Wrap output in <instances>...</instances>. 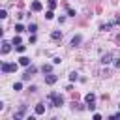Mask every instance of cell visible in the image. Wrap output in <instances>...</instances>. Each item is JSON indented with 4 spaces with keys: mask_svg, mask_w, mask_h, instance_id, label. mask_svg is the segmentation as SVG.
I'll use <instances>...</instances> for the list:
<instances>
[{
    "mask_svg": "<svg viewBox=\"0 0 120 120\" xmlns=\"http://www.w3.org/2000/svg\"><path fill=\"white\" fill-rule=\"evenodd\" d=\"M49 99L52 101L54 107H62V105H64V98H62L60 94H56V92H51V94H49Z\"/></svg>",
    "mask_w": 120,
    "mask_h": 120,
    "instance_id": "1",
    "label": "cell"
},
{
    "mask_svg": "<svg viewBox=\"0 0 120 120\" xmlns=\"http://www.w3.org/2000/svg\"><path fill=\"white\" fill-rule=\"evenodd\" d=\"M17 68H19V64H8V62H2V66H0V69H2V73H13V71H17Z\"/></svg>",
    "mask_w": 120,
    "mask_h": 120,
    "instance_id": "2",
    "label": "cell"
},
{
    "mask_svg": "<svg viewBox=\"0 0 120 120\" xmlns=\"http://www.w3.org/2000/svg\"><path fill=\"white\" fill-rule=\"evenodd\" d=\"M56 81H58V75H54V73H47L45 75V82L47 84H54Z\"/></svg>",
    "mask_w": 120,
    "mask_h": 120,
    "instance_id": "3",
    "label": "cell"
},
{
    "mask_svg": "<svg viewBox=\"0 0 120 120\" xmlns=\"http://www.w3.org/2000/svg\"><path fill=\"white\" fill-rule=\"evenodd\" d=\"M36 71H38V69H36L34 66H30V68H28V69L24 71V75H22V79H24V81H28V79H30V77H32V75H34Z\"/></svg>",
    "mask_w": 120,
    "mask_h": 120,
    "instance_id": "4",
    "label": "cell"
},
{
    "mask_svg": "<svg viewBox=\"0 0 120 120\" xmlns=\"http://www.w3.org/2000/svg\"><path fill=\"white\" fill-rule=\"evenodd\" d=\"M34 112H36V114H43V112H45V105H43V103H38L36 109H34Z\"/></svg>",
    "mask_w": 120,
    "mask_h": 120,
    "instance_id": "5",
    "label": "cell"
},
{
    "mask_svg": "<svg viewBox=\"0 0 120 120\" xmlns=\"http://www.w3.org/2000/svg\"><path fill=\"white\" fill-rule=\"evenodd\" d=\"M19 64H21V66H24V68H28V66H30V58L21 56V58H19Z\"/></svg>",
    "mask_w": 120,
    "mask_h": 120,
    "instance_id": "6",
    "label": "cell"
},
{
    "mask_svg": "<svg viewBox=\"0 0 120 120\" xmlns=\"http://www.w3.org/2000/svg\"><path fill=\"white\" fill-rule=\"evenodd\" d=\"M24 112H26V107H21L17 112H15V120H19V118H22L24 116Z\"/></svg>",
    "mask_w": 120,
    "mask_h": 120,
    "instance_id": "7",
    "label": "cell"
},
{
    "mask_svg": "<svg viewBox=\"0 0 120 120\" xmlns=\"http://www.w3.org/2000/svg\"><path fill=\"white\" fill-rule=\"evenodd\" d=\"M41 8H43V6H41V2H38V0H36V2H32V11H41Z\"/></svg>",
    "mask_w": 120,
    "mask_h": 120,
    "instance_id": "8",
    "label": "cell"
},
{
    "mask_svg": "<svg viewBox=\"0 0 120 120\" xmlns=\"http://www.w3.org/2000/svg\"><path fill=\"white\" fill-rule=\"evenodd\" d=\"M81 41H82V36H73V39H71V45H73V47H77Z\"/></svg>",
    "mask_w": 120,
    "mask_h": 120,
    "instance_id": "9",
    "label": "cell"
},
{
    "mask_svg": "<svg viewBox=\"0 0 120 120\" xmlns=\"http://www.w3.org/2000/svg\"><path fill=\"white\" fill-rule=\"evenodd\" d=\"M9 51H11V47H9V43H8V41H4V43H2V54H8Z\"/></svg>",
    "mask_w": 120,
    "mask_h": 120,
    "instance_id": "10",
    "label": "cell"
},
{
    "mask_svg": "<svg viewBox=\"0 0 120 120\" xmlns=\"http://www.w3.org/2000/svg\"><path fill=\"white\" fill-rule=\"evenodd\" d=\"M51 38H52V39H62V32H60V30H54V32L51 34Z\"/></svg>",
    "mask_w": 120,
    "mask_h": 120,
    "instance_id": "11",
    "label": "cell"
},
{
    "mask_svg": "<svg viewBox=\"0 0 120 120\" xmlns=\"http://www.w3.org/2000/svg\"><path fill=\"white\" fill-rule=\"evenodd\" d=\"M51 69H52L51 64H43V66H41V71H43V73H51Z\"/></svg>",
    "mask_w": 120,
    "mask_h": 120,
    "instance_id": "12",
    "label": "cell"
},
{
    "mask_svg": "<svg viewBox=\"0 0 120 120\" xmlns=\"http://www.w3.org/2000/svg\"><path fill=\"white\" fill-rule=\"evenodd\" d=\"M111 26H112V22H107V24H101L99 30H101V32H107V30H111Z\"/></svg>",
    "mask_w": 120,
    "mask_h": 120,
    "instance_id": "13",
    "label": "cell"
},
{
    "mask_svg": "<svg viewBox=\"0 0 120 120\" xmlns=\"http://www.w3.org/2000/svg\"><path fill=\"white\" fill-rule=\"evenodd\" d=\"M94 99H96V96H94V94H86V96H84V101H86V103H92Z\"/></svg>",
    "mask_w": 120,
    "mask_h": 120,
    "instance_id": "14",
    "label": "cell"
},
{
    "mask_svg": "<svg viewBox=\"0 0 120 120\" xmlns=\"http://www.w3.org/2000/svg\"><path fill=\"white\" fill-rule=\"evenodd\" d=\"M26 30H28L30 34H36V30H38V26H36V24L32 22V24H28V28H26Z\"/></svg>",
    "mask_w": 120,
    "mask_h": 120,
    "instance_id": "15",
    "label": "cell"
},
{
    "mask_svg": "<svg viewBox=\"0 0 120 120\" xmlns=\"http://www.w3.org/2000/svg\"><path fill=\"white\" fill-rule=\"evenodd\" d=\"M111 62V54H103L101 56V64H109Z\"/></svg>",
    "mask_w": 120,
    "mask_h": 120,
    "instance_id": "16",
    "label": "cell"
},
{
    "mask_svg": "<svg viewBox=\"0 0 120 120\" xmlns=\"http://www.w3.org/2000/svg\"><path fill=\"white\" fill-rule=\"evenodd\" d=\"M15 32H17V34H21V32H24V26L17 22V24H15Z\"/></svg>",
    "mask_w": 120,
    "mask_h": 120,
    "instance_id": "17",
    "label": "cell"
},
{
    "mask_svg": "<svg viewBox=\"0 0 120 120\" xmlns=\"http://www.w3.org/2000/svg\"><path fill=\"white\" fill-rule=\"evenodd\" d=\"M15 51H17V52H24V51H26V45H21V43H19V45L15 47Z\"/></svg>",
    "mask_w": 120,
    "mask_h": 120,
    "instance_id": "18",
    "label": "cell"
},
{
    "mask_svg": "<svg viewBox=\"0 0 120 120\" xmlns=\"http://www.w3.org/2000/svg\"><path fill=\"white\" fill-rule=\"evenodd\" d=\"M13 90H15V92L22 90V82H15V84H13Z\"/></svg>",
    "mask_w": 120,
    "mask_h": 120,
    "instance_id": "19",
    "label": "cell"
},
{
    "mask_svg": "<svg viewBox=\"0 0 120 120\" xmlns=\"http://www.w3.org/2000/svg\"><path fill=\"white\" fill-rule=\"evenodd\" d=\"M56 6H58V2H56V0H49V9H54Z\"/></svg>",
    "mask_w": 120,
    "mask_h": 120,
    "instance_id": "20",
    "label": "cell"
},
{
    "mask_svg": "<svg viewBox=\"0 0 120 120\" xmlns=\"http://www.w3.org/2000/svg\"><path fill=\"white\" fill-rule=\"evenodd\" d=\"M54 17V13H52V9H49L47 13H45V19H52Z\"/></svg>",
    "mask_w": 120,
    "mask_h": 120,
    "instance_id": "21",
    "label": "cell"
},
{
    "mask_svg": "<svg viewBox=\"0 0 120 120\" xmlns=\"http://www.w3.org/2000/svg\"><path fill=\"white\" fill-rule=\"evenodd\" d=\"M77 79H79V75H77L75 71H73V73H69V81H77Z\"/></svg>",
    "mask_w": 120,
    "mask_h": 120,
    "instance_id": "22",
    "label": "cell"
},
{
    "mask_svg": "<svg viewBox=\"0 0 120 120\" xmlns=\"http://www.w3.org/2000/svg\"><path fill=\"white\" fill-rule=\"evenodd\" d=\"M21 43V38L19 36H13V45H19Z\"/></svg>",
    "mask_w": 120,
    "mask_h": 120,
    "instance_id": "23",
    "label": "cell"
},
{
    "mask_svg": "<svg viewBox=\"0 0 120 120\" xmlns=\"http://www.w3.org/2000/svg\"><path fill=\"white\" fill-rule=\"evenodd\" d=\"M6 17H8V13H6V9H2L0 11V19H6Z\"/></svg>",
    "mask_w": 120,
    "mask_h": 120,
    "instance_id": "24",
    "label": "cell"
},
{
    "mask_svg": "<svg viewBox=\"0 0 120 120\" xmlns=\"http://www.w3.org/2000/svg\"><path fill=\"white\" fill-rule=\"evenodd\" d=\"M60 62H62V58H60V56H56V58H52V64H60Z\"/></svg>",
    "mask_w": 120,
    "mask_h": 120,
    "instance_id": "25",
    "label": "cell"
},
{
    "mask_svg": "<svg viewBox=\"0 0 120 120\" xmlns=\"http://www.w3.org/2000/svg\"><path fill=\"white\" fill-rule=\"evenodd\" d=\"M68 15H71V17H75V11H73L71 8H68Z\"/></svg>",
    "mask_w": 120,
    "mask_h": 120,
    "instance_id": "26",
    "label": "cell"
},
{
    "mask_svg": "<svg viewBox=\"0 0 120 120\" xmlns=\"http://www.w3.org/2000/svg\"><path fill=\"white\" fill-rule=\"evenodd\" d=\"M114 68H120V60H114Z\"/></svg>",
    "mask_w": 120,
    "mask_h": 120,
    "instance_id": "27",
    "label": "cell"
},
{
    "mask_svg": "<svg viewBox=\"0 0 120 120\" xmlns=\"http://www.w3.org/2000/svg\"><path fill=\"white\" fill-rule=\"evenodd\" d=\"M114 22H116V24H120V15L116 17V21H114Z\"/></svg>",
    "mask_w": 120,
    "mask_h": 120,
    "instance_id": "28",
    "label": "cell"
},
{
    "mask_svg": "<svg viewBox=\"0 0 120 120\" xmlns=\"http://www.w3.org/2000/svg\"><path fill=\"white\" fill-rule=\"evenodd\" d=\"M116 41H118V43H120V36H118V38H116Z\"/></svg>",
    "mask_w": 120,
    "mask_h": 120,
    "instance_id": "29",
    "label": "cell"
},
{
    "mask_svg": "<svg viewBox=\"0 0 120 120\" xmlns=\"http://www.w3.org/2000/svg\"><path fill=\"white\" fill-rule=\"evenodd\" d=\"M118 109H120V105H118Z\"/></svg>",
    "mask_w": 120,
    "mask_h": 120,
    "instance_id": "30",
    "label": "cell"
}]
</instances>
